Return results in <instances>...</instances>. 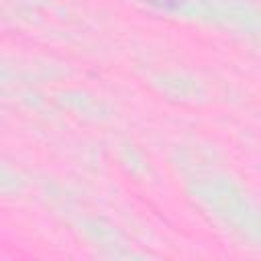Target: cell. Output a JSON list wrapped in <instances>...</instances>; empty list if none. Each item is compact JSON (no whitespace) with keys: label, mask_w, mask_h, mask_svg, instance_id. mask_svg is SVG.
<instances>
[{"label":"cell","mask_w":261,"mask_h":261,"mask_svg":"<svg viewBox=\"0 0 261 261\" xmlns=\"http://www.w3.org/2000/svg\"><path fill=\"white\" fill-rule=\"evenodd\" d=\"M141 2H147V4H153V6H159V8H175L184 0H141Z\"/></svg>","instance_id":"1"}]
</instances>
